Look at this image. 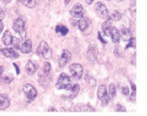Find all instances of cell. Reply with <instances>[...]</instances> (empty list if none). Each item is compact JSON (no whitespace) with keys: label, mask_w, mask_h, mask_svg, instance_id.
I'll list each match as a JSON object with an SVG mask.
<instances>
[{"label":"cell","mask_w":147,"mask_h":116,"mask_svg":"<svg viewBox=\"0 0 147 116\" xmlns=\"http://www.w3.org/2000/svg\"><path fill=\"white\" fill-rule=\"evenodd\" d=\"M95 11L100 18L105 20L108 17V10L102 2H99L96 4Z\"/></svg>","instance_id":"cell-7"},{"label":"cell","mask_w":147,"mask_h":116,"mask_svg":"<svg viewBox=\"0 0 147 116\" xmlns=\"http://www.w3.org/2000/svg\"><path fill=\"white\" fill-rule=\"evenodd\" d=\"M93 1L94 0H86V3L88 4V5H91Z\"/></svg>","instance_id":"cell-44"},{"label":"cell","mask_w":147,"mask_h":116,"mask_svg":"<svg viewBox=\"0 0 147 116\" xmlns=\"http://www.w3.org/2000/svg\"><path fill=\"white\" fill-rule=\"evenodd\" d=\"M22 91L24 92L26 98H28L29 101H32L36 98L37 95V92L36 88L31 84H25L22 87Z\"/></svg>","instance_id":"cell-4"},{"label":"cell","mask_w":147,"mask_h":116,"mask_svg":"<svg viewBox=\"0 0 147 116\" xmlns=\"http://www.w3.org/2000/svg\"><path fill=\"white\" fill-rule=\"evenodd\" d=\"M70 83V77L65 73H62L60 75L57 83L55 85V87L57 89H65L67 86L69 85Z\"/></svg>","instance_id":"cell-5"},{"label":"cell","mask_w":147,"mask_h":116,"mask_svg":"<svg viewBox=\"0 0 147 116\" xmlns=\"http://www.w3.org/2000/svg\"><path fill=\"white\" fill-rule=\"evenodd\" d=\"M3 72H4V68L2 66L0 65V79L2 78V74H3Z\"/></svg>","instance_id":"cell-41"},{"label":"cell","mask_w":147,"mask_h":116,"mask_svg":"<svg viewBox=\"0 0 147 116\" xmlns=\"http://www.w3.org/2000/svg\"><path fill=\"white\" fill-rule=\"evenodd\" d=\"M116 94V87L114 85V83H111L109 85V93H108V95L110 96V97L111 99L114 98V97Z\"/></svg>","instance_id":"cell-25"},{"label":"cell","mask_w":147,"mask_h":116,"mask_svg":"<svg viewBox=\"0 0 147 116\" xmlns=\"http://www.w3.org/2000/svg\"><path fill=\"white\" fill-rule=\"evenodd\" d=\"M98 54H99V51L95 44L90 45L88 47V51H87V57L90 62H95L98 57Z\"/></svg>","instance_id":"cell-9"},{"label":"cell","mask_w":147,"mask_h":116,"mask_svg":"<svg viewBox=\"0 0 147 116\" xmlns=\"http://www.w3.org/2000/svg\"><path fill=\"white\" fill-rule=\"evenodd\" d=\"M3 28H4V24L2 21L0 20V33H2V31H3Z\"/></svg>","instance_id":"cell-40"},{"label":"cell","mask_w":147,"mask_h":116,"mask_svg":"<svg viewBox=\"0 0 147 116\" xmlns=\"http://www.w3.org/2000/svg\"><path fill=\"white\" fill-rule=\"evenodd\" d=\"M114 111L115 112H126V109L121 104H117L114 107Z\"/></svg>","instance_id":"cell-33"},{"label":"cell","mask_w":147,"mask_h":116,"mask_svg":"<svg viewBox=\"0 0 147 116\" xmlns=\"http://www.w3.org/2000/svg\"><path fill=\"white\" fill-rule=\"evenodd\" d=\"M78 26L82 32H86L91 28V22L88 17H82L78 22Z\"/></svg>","instance_id":"cell-10"},{"label":"cell","mask_w":147,"mask_h":116,"mask_svg":"<svg viewBox=\"0 0 147 116\" xmlns=\"http://www.w3.org/2000/svg\"><path fill=\"white\" fill-rule=\"evenodd\" d=\"M108 94L107 92V88L105 85H101L98 88V92H97V97L99 100H102L105 96H106Z\"/></svg>","instance_id":"cell-23"},{"label":"cell","mask_w":147,"mask_h":116,"mask_svg":"<svg viewBox=\"0 0 147 116\" xmlns=\"http://www.w3.org/2000/svg\"><path fill=\"white\" fill-rule=\"evenodd\" d=\"M85 79H86V82H88V84L91 86V87H95L96 85V79L93 78L92 76H90V75H89V74L86 75Z\"/></svg>","instance_id":"cell-24"},{"label":"cell","mask_w":147,"mask_h":116,"mask_svg":"<svg viewBox=\"0 0 147 116\" xmlns=\"http://www.w3.org/2000/svg\"><path fill=\"white\" fill-rule=\"evenodd\" d=\"M13 65L14 66L15 70L17 71V75L20 74V69H19V67H18V66H17V64H15V63H13Z\"/></svg>","instance_id":"cell-39"},{"label":"cell","mask_w":147,"mask_h":116,"mask_svg":"<svg viewBox=\"0 0 147 116\" xmlns=\"http://www.w3.org/2000/svg\"><path fill=\"white\" fill-rule=\"evenodd\" d=\"M119 36L122 38L123 41H129L131 37V32L129 29L127 28H121L120 32H119Z\"/></svg>","instance_id":"cell-17"},{"label":"cell","mask_w":147,"mask_h":116,"mask_svg":"<svg viewBox=\"0 0 147 116\" xmlns=\"http://www.w3.org/2000/svg\"><path fill=\"white\" fill-rule=\"evenodd\" d=\"M5 17V11L2 7H0V20H2Z\"/></svg>","instance_id":"cell-37"},{"label":"cell","mask_w":147,"mask_h":116,"mask_svg":"<svg viewBox=\"0 0 147 116\" xmlns=\"http://www.w3.org/2000/svg\"><path fill=\"white\" fill-rule=\"evenodd\" d=\"M36 52L38 56H42L44 58L49 60L52 58V50L46 41H42L38 45Z\"/></svg>","instance_id":"cell-1"},{"label":"cell","mask_w":147,"mask_h":116,"mask_svg":"<svg viewBox=\"0 0 147 116\" xmlns=\"http://www.w3.org/2000/svg\"><path fill=\"white\" fill-rule=\"evenodd\" d=\"M55 32L56 33L61 34L63 36H65L69 32V29L65 26H63V25H57L55 27Z\"/></svg>","instance_id":"cell-22"},{"label":"cell","mask_w":147,"mask_h":116,"mask_svg":"<svg viewBox=\"0 0 147 116\" xmlns=\"http://www.w3.org/2000/svg\"><path fill=\"white\" fill-rule=\"evenodd\" d=\"M84 112H95V109L93 108V107L89 104L85 105L84 107Z\"/></svg>","instance_id":"cell-35"},{"label":"cell","mask_w":147,"mask_h":116,"mask_svg":"<svg viewBox=\"0 0 147 116\" xmlns=\"http://www.w3.org/2000/svg\"><path fill=\"white\" fill-rule=\"evenodd\" d=\"M112 23H113V20L111 19V17H109L102 25V32L106 36H110L111 31L112 28Z\"/></svg>","instance_id":"cell-14"},{"label":"cell","mask_w":147,"mask_h":116,"mask_svg":"<svg viewBox=\"0 0 147 116\" xmlns=\"http://www.w3.org/2000/svg\"><path fill=\"white\" fill-rule=\"evenodd\" d=\"M131 5H136V0H131Z\"/></svg>","instance_id":"cell-45"},{"label":"cell","mask_w":147,"mask_h":116,"mask_svg":"<svg viewBox=\"0 0 147 116\" xmlns=\"http://www.w3.org/2000/svg\"><path fill=\"white\" fill-rule=\"evenodd\" d=\"M11 104V100L5 94H0V110H4L8 108Z\"/></svg>","instance_id":"cell-13"},{"label":"cell","mask_w":147,"mask_h":116,"mask_svg":"<svg viewBox=\"0 0 147 116\" xmlns=\"http://www.w3.org/2000/svg\"><path fill=\"white\" fill-rule=\"evenodd\" d=\"M13 29L18 33L22 40L26 37V32L25 29V20L22 17H18L14 20L13 24Z\"/></svg>","instance_id":"cell-2"},{"label":"cell","mask_w":147,"mask_h":116,"mask_svg":"<svg viewBox=\"0 0 147 116\" xmlns=\"http://www.w3.org/2000/svg\"><path fill=\"white\" fill-rule=\"evenodd\" d=\"M11 44H13V47L16 48L17 50L20 49L21 44H20V40L19 39L18 37H13V39H12V42H11Z\"/></svg>","instance_id":"cell-27"},{"label":"cell","mask_w":147,"mask_h":116,"mask_svg":"<svg viewBox=\"0 0 147 116\" xmlns=\"http://www.w3.org/2000/svg\"><path fill=\"white\" fill-rule=\"evenodd\" d=\"M122 94H124V95H129V88L128 86H124L123 88H122Z\"/></svg>","instance_id":"cell-36"},{"label":"cell","mask_w":147,"mask_h":116,"mask_svg":"<svg viewBox=\"0 0 147 116\" xmlns=\"http://www.w3.org/2000/svg\"><path fill=\"white\" fill-rule=\"evenodd\" d=\"M70 14L71 16L75 19H81L82 17H83V15L84 13V10L83 5L82 4H76L72 9L70 10Z\"/></svg>","instance_id":"cell-8"},{"label":"cell","mask_w":147,"mask_h":116,"mask_svg":"<svg viewBox=\"0 0 147 116\" xmlns=\"http://www.w3.org/2000/svg\"><path fill=\"white\" fill-rule=\"evenodd\" d=\"M2 54L5 56L6 58H8L10 59H15L19 57L18 52L14 50L13 48H4L1 50Z\"/></svg>","instance_id":"cell-12"},{"label":"cell","mask_w":147,"mask_h":116,"mask_svg":"<svg viewBox=\"0 0 147 116\" xmlns=\"http://www.w3.org/2000/svg\"><path fill=\"white\" fill-rule=\"evenodd\" d=\"M123 51H122V49L121 47H119V46H117V47H115V49H114V54H115V56H117V57H122L123 56Z\"/></svg>","instance_id":"cell-32"},{"label":"cell","mask_w":147,"mask_h":116,"mask_svg":"<svg viewBox=\"0 0 147 116\" xmlns=\"http://www.w3.org/2000/svg\"><path fill=\"white\" fill-rule=\"evenodd\" d=\"M111 100L112 99L110 97V96L108 95V94L106 96H105L102 99V107H106L107 105L109 103V102H110Z\"/></svg>","instance_id":"cell-29"},{"label":"cell","mask_w":147,"mask_h":116,"mask_svg":"<svg viewBox=\"0 0 147 116\" xmlns=\"http://www.w3.org/2000/svg\"><path fill=\"white\" fill-rule=\"evenodd\" d=\"M111 19L115 21H119L122 19L121 13H119V11H114L111 15Z\"/></svg>","instance_id":"cell-26"},{"label":"cell","mask_w":147,"mask_h":116,"mask_svg":"<svg viewBox=\"0 0 147 116\" xmlns=\"http://www.w3.org/2000/svg\"><path fill=\"white\" fill-rule=\"evenodd\" d=\"M18 1L28 8H34L37 6L36 0H18Z\"/></svg>","instance_id":"cell-21"},{"label":"cell","mask_w":147,"mask_h":116,"mask_svg":"<svg viewBox=\"0 0 147 116\" xmlns=\"http://www.w3.org/2000/svg\"><path fill=\"white\" fill-rule=\"evenodd\" d=\"M107 1H110V0H107Z\"/></svg>","instance_id":"cell-48"},{"label":"cell","mask_w":147,"mask_h":116,"mask_svg":"<svg viewBox=\"0 0 147 116\" xmlns=\"http://www.w3.org/2000/svg\"><path fill=\"white\" fill-rule=\"evenodd\" d=\"M131 85L132 92H131V94L130 99L131 101H135V100H136V85H135L133 82H131Z\"/></svg>","instance_id":"cell-28"},{"label":"cell","mask_w":147,"mask_h":116,"mask_svg":"<svg viewBox=\"0 0 147 116\" xmlns=\"http://www.w3.org/2000/svg\"><path fill=\"white\" fill-rule=\"evenodd\" d=\"M65 89L67 90V93L63 96L64 99L67 100H73L75 97L78 95V92L80 90V86L78 84H75L73 85L69 84Z\"/></svg>","instance_id":"cell-3"},{"label":"cell","mask_w":147,"mask_h":116,"mask_svg":"<svg viewBox=\"0 0 147 116\" xmlns=\"http://www.w3.org/2000/svg\"><path fill=\"white\" fill-rule=\"evenodd\" d=\"M129 44L125 47V49L131 48V47H132V48H136V38H135V37H131V39L129 40Z\"/></svg>","instance_id":"cell-30"},{"label":"cell","mask_w":147,"mask_h":116,"mask_svg":"<svg viewBox=\"0 0 147 116\" xmlns=\"http://www.w3.org/2000/svg\"><path fill=\"white\" fill-rule=\"evenodd\" d=\"M20 50L23 53H29L32 50V40L28 39L25 41L24 43L21 44Z\"/></svg>","instance_id":"cell-16"},{"label":"cell","mask_w":147,"mask_h":116,"mask_svg":"<svg viewBox=\"0 0 147 116\" xmlns=\"http://www.w3.org/2000/svg\"><path fill=\"white\" fill-rule=\"evenodd\" d=\"M98 38H99V41H101V42L103 43H107V41L103 39V37H102V35H101V32H98Z\"/></svg>","instance_id":"cell-38"},{"label":"cell","mask_w":147,"mask_h":116,"mask_svg":"<svg viewBox=\"0 0 147 116\" xmlns=\"http://www.w3.org/2000/svg\"><path fill=\"white\" fill-rule=\"evenodd\" d=\"M0 1H1L3 4H8L10 3L12 0H0Z\"/></svg>","instance_id":"cell-43"},{"label":"cell","mask_w":147,"mask_h":116,"mask_svg":"<svg viewBox=\"0 0 147 116\" xmlns=\"http://www.w3.org/2000/svg\"><path fill=\"white\" fill-rule=\"evenodd\" d=\"M12 39H13V36H12L11 32L9 31H5L3 36H2V42H3L5 46L11 45V42H12Z\"/></svg>","instance_id":"cell-20"},{"label":"cell","mask_w":147,"mask_h":116,"mask_svg":"<svg viewBox=\"0 0 147 116\" xmlns=\"http://www.w3.org/2000/svg\"><path fill=\"white\" fill-rule=\"evenodd\" d=\"M13 79V77L12 73H8L7 75L3 77V82L5 83H10Z\"/></svg>","instance_id":"cell-31"},{"label":"cell","mask_w":147,"mask_h":116,"mask_svg":"<svg viewBox=\"0 0 147 116\" xmlns=\"http://www.w3.org/2000/svg\"><path fill=\"white\" fill-rule=\"evenodd\" d=\"M25 71H26L27 74L29 75V76H32L36 71V66L34 63L32 61H28V63L26 64V67H25Z\"/></svg>","instance_id":"cell-18"},{"label":"cell","mask_w":147,"mask_h":116,"mask_svg":"<svg viewBox=\"0 0 147 116\" xmlns=\"http://www.w3.org/2000/svg\"><path fill=\"white\" fill-rule=\"evenodd\" d=\"M69 2H70V0H64V2H65V5H68Z\"/></svg>","instance_id":"cell-46"},{"label":"cell","mask_w":147,"mask_h":116,"mask_svg":"<svg viewBox=\"0 0 147 116\" xmlns=\"http://www.w3.org/2000/svg\"><path fill=\"white\" fill-rule=\"evenodd\" d=\"M129 10H130L131 14V16H132L134 18H135L134 14H136V5H131Z\"/></svg>","instance_id":"cell-34"},{"label":"cell","mask_w":147,"mask_h":116,"mask_svg":"<svg viewBox=\"0 0 147 116\" xmlns=\"http://www.w3.org/2000/svg\"><path fill=\"white\" fill-rule=\"evenodd\" d=\"M56 111H57V109L53 107H51L48 109V112H56Z\"/></svg>","instance_id":"cell-42"},{"label":"cell","mask_w":147,"mask_h":116,"mask_svg":"<svg viewBox=\"0 0 147 116\" xmlns=\"http://www.w3.org/2000/svg\"><path fill=\"white\" fill-rule=\"evenodd\" d=\"M117 2H123V1H124V0H117Z\"/></svg>","instance_id":"cell-47"},{"label":"cell","mask_w":147,"mask_h":116,"mask_svg":"<svg viewBox=\"0 0 147 116\" xmlns=\"http://www.w3.org/2000/svg\"><path fill=\"white\" fill-rule=\"evenodd\" d=\"M110 36L111 37V40L113 41V43H118L119 42V38H120V36H119V30L117 29L115 27H113L111 28V31Z\"/></svg>","instance_id":"cell-19"},{"label":"cell","mask_w":147,"mask_h":116,"mask_svg":"<svg viewBox=\"0 0 147 116\" xmlns=\"http://www.w3.org/2000/svg\"><path fill=\"white\" fill-rule=\"evenodd\" d=\"M69 71L75 79H80L82 78V75H83V71H84V68H83V66L82 64H72L69 66Z\"/></svg>","instance_id":"cell-6"},{"label":"cell","mask_w":147,"mask_h":116,"mask_svg":"<svg viewBox=\"0 0 147 116\" xmlns=\"http://www.w3.org/2000/svg\"><path fill=\"white\" fill-rule=\"evenodd\" d=\"M71 57H72L71 52L67 50H64L62 52V54L59 60L60 68H63L65 67L66 64L71 60Z\"/></svg>","instance_id":"cell-11"},{"label":"cell","mask_w":147,"mask_h":116,"mask_svg":"<svg viewBox=\"0 0 147 116\" xmlns=\"http://www.w3.org/2000/svg\"><path fill=\"white\" fill-rule=\"evenodd\" d=\"M51 71V64L49 62H45L43 64V67L40 69V71H39L38 75L40 78H45V77H47Z\"/></svg>","instance_id":"cell-15"}]
</instances>
